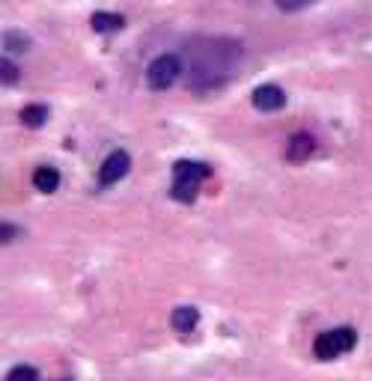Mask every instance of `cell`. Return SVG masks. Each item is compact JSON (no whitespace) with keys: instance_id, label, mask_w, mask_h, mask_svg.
<instances>
[{"instance_id":"277c9868","label":"cell","mask_w":372,"mask_h":381,"mask_svg":"<svg viewBox=\"0 0 372 381\" xmlns=\"http://www.w3.org/2000/svg\"><path fill=\"white\" fill-rule=\"evenodd\" d=\"M131 170V158L128 152H123V149H113V152L101 161V167H99V185L101 188H111L116 185L119 179H125Z\"/></svg>"},{"instance_id":"30bf717a","label":"cell","mask_w":372,"mask_h":381,"mask_svg":"<svg viewBox=\"0 0 372 381\" xmlns=\"http://www.w3.org/2000/svg\"><path fill=\"white\" fill-rule=\"evenodd\" d=\"M89 21H92V30L96 33H116V30H123V24H125V18L116 16V12H96Z\"/></svg>"},{"instance_id":"2e32d148","label":"cell","mask_w":372,"mask_h":381,"mask_svg":"<svg viewBox=\"0 0 372 381\" xmlns=\"http://www.w3.org/2000/svg\"><path fill=\"white\" fill-rule=\"evenodd\" d=\"M318 4V0H274V6L280 9V12H301V9H307Z\"/></svg>"},{"instance_id":"7a4b0ae2","label":"cell","mask_w":372,"mask_h":381,"mask_svg":"<svg viewBox=\"0 0 372 381\" xmlns=\"http://www.w3.org/2000/svg\"><path fill=\"white\" fill-rule=\"evenodd\" d=\"M357 346V331L354 328H334V331H325L316 337L313 343V355L318 361H334L342 358Z\"/></svg>"},{"instance_id":"8992f818","label":"cell","mask_w":372,"mask_h":381,"mask_svg":"<svg viewBox=\"0 0 372 381\" xmlns=\"http://www.w3.org/2000/svg\"><path fill=\"white\" fill-rule=\"evenodd\" d=\"M313 152H316V140L310 138V134L298 131V134H292L289 138L283 155H286V161H292V164H301V161H307Z\"/></svg>"},{"instance_id":"9c48e42d","label":"cell","mask_w":372,"mask_h":381,"mask_svg":"<svg viewBox=\"0 0 372 381\" xmlns=\"http://www.w3.org/2000/svg\"><path fill=\"white\" fill-rule=\"evenodd\" d=\"M170 322H173V328H176L179 334H191L197 328V322H200V310L197 307H176Z\"/></svg>"},{"instance_id":"e0dca14e","label":"cell","mask_w":372,"mask_h":381,"mask_svg":"<svg viewBox=\"0 0 372 381\" xmlns=\"http://www.w3.org/2000/svg\"><path fill=\"white\" fill-rule=\"evenodd\" d=\"M16 236H18V229L12 226V224H4V244H9V241H16Z\"/></svg>"},{"instance_id":"7c38bea8","label":"cell","mask_w":372,"mask_h":381,"mask_svg":"<svg viewBox=\"0 0 372 381\" xmlns=\"http://www.w3.org/2000/svg\"><path fill=\"white\" fill-rule=\"evenodd\" d=\"M170 197L179 200V202H194L197 200V185L194 182H185V179H176L170 188Z\"/></svg>"},{"instance_id":"52a82bcc","label":"cell","mask_w":372,"mask_h":381,"mask_svg":"<svg viewBox=\"0 0 372 381\" xmlns=\"http://www.w3.org/2000/svg\"><path fill=\"white\" fill-rule=\"evenodd\" d=\"M209 173L211 170L206 164H200V161H176V167H173V176H176V179L194 182V185H200Z\"/></svg>"},{"instance_id":"5b68a950","label":"cell","mask_w":372,"mask_h":381,"mask_svg":"<svg viewBox=\"0 0 372 381\" xmlns=\"http://www.w3.org/2000/svg\"><path fill=\"white\" fill-rule=\"evenodd\" d=\"M286 104V92L277 87V84H262L254 90V107L262 114H274L280 111V107Z\"/></svg>"},{"instance_id":"8fae6325","label":"cell","mask_w":372,"mask_h":381,"mask_svg":"<svg viewBox=\"0 0 372 381\" xmlns=\"http://www.w3.org/2000/svg\"><path fill=\"white\" fill-rule=\"evenodd\" d=\"M45 119H48V107L45 104H27L21 111V122H24V126H30V128L45 126Z\"/></svg>"},{"instance_id":"ba28073f","label":"cell","mask_w":372,"mask_h":381,"mask_svg":"<svg viewBox=\"0 0 372 381\" xmlns=\"http://www.w3.org/2000/svg\"><path fill=\"white\" fill-rule=\"evenodd\" d=\"M33 188L42 190V194H54V190L60 188V173H57V167H51V164L36 167V170H33Z\"/></svg>"},{"instance_id":"9a60e30c","label":"cell","mask_w":372,"mask_h":381,"mask_svg":"<svg viewBox=\"0 0 372 381\" xmlns=\"http://www.w3.org/2000/svg\"><path fill=\"white\" fill-rule=\"evenodd\" d=\"M0 80H4L6 87H9V84H16V80H18V66L12 63L9 57L0 60Z\"/></svg>"},{"instance_id":"5bb4252c","label":"cell","mask_w":372,"mask_h":381,"mask_svg":"<svg viewBox=\"0 0 372 381\" xmlns=\"http://www.w3.org/2000/svg\"><path fill=\"white\" fill-rule=\"evenodd\" d=\"M6 381H39V373H36V366H30V363H18V366H12V370L6 373Z\"/></svg>"},{"instance_id":"6da1fadb","label":"cell","mask_w":372,"mask_h":381,"mask_svg":"<svg viewBox=\"0 0 372 381\" xmlns=\"http://www.w3.org/2000/svg\"><path fill=\"white\" fill-rule=\"evenodd\" d=\"M244 57L242 42L230 36H197L182 51V69L191 90H218L238 72Z\"/></svg>"},{"instance_id":"3957f363","label":"cell","mask_w":372,"mask_h":381,"mask_svg":"<svg viewBox=\"0 0 372 381\" xmlns=\"http://www.w3.org/2000/svg\"><path fill=\"white\" fill-rule=\"evenodd\" d=\"M182 75H185L182 57H176V54H161V57H155L149 66H146V84H149L155 92L170 90Z\"/></svg>"},{"instance_id":"4fadbf2b","label":"cell","mask_w":372,"mask_h":381,"mask_svg":"<svg viewBox=\"0 0 372 381\" xmlns=\"http://www.w3.org/2000/svg\"><path fill=\"white\" fill-rule=\"evenodd\" d=\"M27 45H30V39L24 36V33H16V30H6V33H4V48H6V54H21V51H27Z\"/></svg>"}]
</instances>
